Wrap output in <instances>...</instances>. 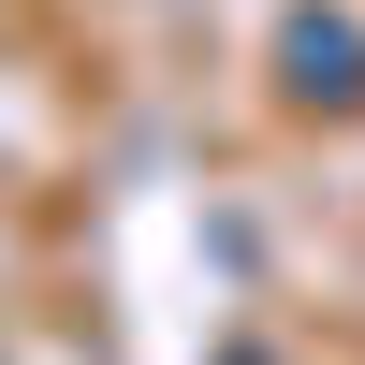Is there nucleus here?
I'll list each match as a JSON object with an SVG mask.
<instances>
[{"mask_svg":"<svg viewBox=\"0 0 365 365\" xmlns=\"http://www.w3.org/2000/svg\"><path fill=\"white\" fill-rule=\"evenodd\" d=\"M278 88L351 117V103H365V29H351V15H292V29H278Z\"/></svg>","mask_w":365,"mask_h":365,"instance_id":"f257e3e1","label":"nucleus"}]
</instances>
